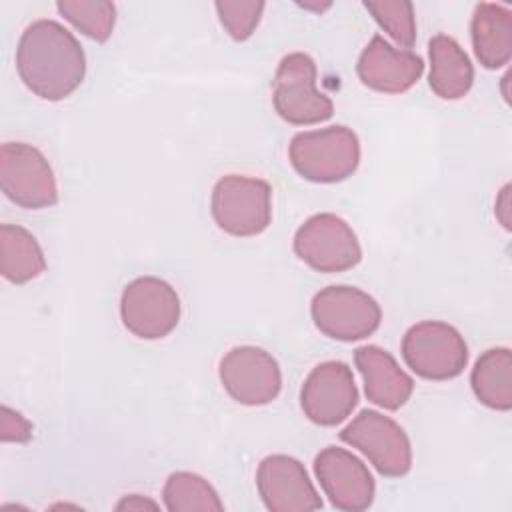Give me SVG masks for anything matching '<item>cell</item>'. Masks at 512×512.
<instances>
[{
	"label": "cell",
	"instance_id": "cell-1",
	"mask_svg": "<svg viewBox=\"0 0 512 512\" xmlns=\"http://www.w3.org/2000/svg\"><path fill=\"white\" fill-rule=\"evenodd\" d=\"M16 70L24 86L42 100L68 98L86 76V54L76 36L56 20L26 26L16 48Z\"/></svg>",
	"mask_w": 512,
	"mask_h": 512
},
{
	"label": "cell",
	"instance_id": "cell-2",
	"mask_svg": "<svg viewBox=\"0 0 512 512\" xmlns=\"http://www.w3.org/2000/svg\"><path fill=\"white\" fill-rule=\"evenodd\" d=\"M292 168L310 182L334 184L352 176L360 164V140L344 124L294 134L288 146Z\"/></svg>",
	"mask_w": 512,
	"mask_h": 512
},
{
	"label": "cell",
	"instance_id": "cell-3",
	"mask_svg": "<svg viewBox=\"0 0 512 512\" xmlns=\"http://www.w3.org/2000/svg\"><path fill=\"white\" fill-rule=\"evenodd\" d=\"M212 218L230 236L262 234L272 220V186L254 176L226 174L212 188Z\"/></svg>",
	"mask_w": 512,
	"mask_h": 512
},
{
	"label": "cell",
	"instance_id": "cell-4",
	"mask_svg": "<svg viewBox=\"0 0 512 512\" xmlns=\"http://www.w3.org/2000/svg\"><path fill=\"white\" fill-rule=\"evenodd\" d=\"M406 366L424 380H452L468 364L464 336L442 320H424L410 326L402 338Z\"/></svg>",
	"mask_w": 512,
	"mask_h": 512
},
{
	"label": "cell",
	"instance_id": "cell-5",
	"mask_svg": "<svg viewBox=\"0 0 512 512\" xmlns=\"http://www.w3.org/2000/svg\"><path fill=\"white\" fill-rule=\"evenodd\" d=\"M316 64L304 52L286 54L274 74L272 104L282 120L294 126L320 124L332 118V100L316 88Z\"/></svg>",
	"mask_w": 512,
	"mask_h": 512
},
{
	"label": "cell",
	"instance_id": "cell-6",
	"mask_svg": "<svg viewBox=\"0 0 512 512\" xmlns=\"http://www.w3.org/2000/svg\"><path fill=\"white\" fill-rule=\"evenodd\" d=\"M310 314L324 336L340 342L372 336L382 320L380 304L368 292L346 284L326 286L316 292Z\"/></svg>",
	"mask_w": 512,
	"mask_h": 512
},
{
	"label": "cell",
	"instance_id": "cell-7",
	"mask_svg": "<svg viewBox=\"0 0 512 512\" xmlns=\"http://www.w3.org/2000/svg\"><path fill=\"white\" fill-rule=\"evenodd\" d=\"M294 252L312 270L324 274L346 272L362 260L356 232L332 212H320L304 220L294 234Z\"/></svg>",
	"mask_w": 512,
	"mask_h": 512
},
{
	"label": "cell",
	"instance_id": "cell-8",
	"mask_svg": "<svg viewBox=\"0 0 512 512\" xmlns=\"http://www.w3.org/2000/svg\"><path fill=\"white\" fill-rule=\"evenodd\" d=\"M0 186L20 208L40 210L58 202V186L46 156L26 142L0 146Z\"/></svg>",
	"mask_w": 512,
	"mask_h": 512
},
{
	"label": "cell",
	"instance_id": "cell-9",
	"mask_svg": "<svg viewBox=\"0 0 512 512\" xmlns=\"http://www.w3.org/2000/svg\"><path fill=\"white\" fill-rule=\"evenodd\" d=\"M340 440L360 450L386 478L406 476L412 468V446L404 428L376 410H360L344 426Z\"/></svg>",
	"mask_w": 512,
	"mask_h": 512
},
{
	"label": "cell",
	"instance_id": "cell-10",
	"mask_svg": "<svg viewBox=\"0 0 512 512\" xmlns=\"http://www.w3.org/2000/svg\"><path fill=\"white\" fill-rule=\"evenodd\" d=\"M120 318L134 336L160 340L178 326L180 298L166 280L140 276L122 290Z\"/></svg>",
	"mask_w": 512,
	"mask_h": 512
},
{
	"label": "cell",
	"instance_id": "cell-11",
	"mask_svg": "<svg viewBox=\"0 0 512 512\" xmlns=\"http://www.w3.org/2000/svg\"><path fill=\"white\" fill-rule=\"evenodd\" d=\"M218 376L230 398L244 406L270 404L282 388V372L276 358L258 346L228 350L220 360Z\"/></svg>",
	"mask_w": 512,
	"mask_h": 512
},
{
	"label": "cell",
	"instance_id": "cell-12",
	"mask_svg": "<svg viewBox=\"0 0 512 512\" xmlns=\"http://www.w3.org/2000/svg\"><path fill=\"white\" fill-rule=\"evenodd\" d=\"M304 416L318 426L344 422L358 406V388L352 368L340 360H326L312 368L300 390Z\"/></svg>",
	"mask_w": 512,
	"mask_h": 512
},
{
	"label": "cell",
	"instance_id": "cell-13",
	"mask_svg": "<svg viewBox=\"0 0 512 512\" xmlns=\"http://www.w3.org/2000/svg\"><path fill=\"white\" fill-rule=\"evenodd\" d=\"M314 474L330 504L344 512H362L372 506L376 484L368 466L352 452L326 446L314 458Z\"/></svg>",
	"mask_w": 512,
	"mask_h": 512
},
{
	"label": "cell",
	"instance_id": "cell-14",
	"mask_svg": "<svg viewBox=\"0 0 512 512\" xmlns=\"http://www.w3.org/2000/svg\"><path fill=\"white\" fill-rule=\"evenodd\" d=\"M256 486L270 512H312L322 508V498L304 464L292 456H266L258 464Z\"/></svg>",
	"mask_w": 512,
	"mask_h": 512
},
{
	"label": "cell",
	"instance_id": "cell-15",
	"mask_svg": "<svg viewBox=\"0 0 512 512\" xmlns=\"http://www.w3.org/2000/svg\"><path fill=\"white\" fill-rule=\"evenodd\" d=\"M356 74L364 86L384 94H402L410 90L424 74L422 56L412 50L394 48L380 34L364 46Z\"/></svg>",
	"mask_w": 512,
	"mask_h": 512
},
{
	"label": "cell",
	"instance_id": "cell-16",
	"mask_svg": "<svg viewBox=\"0 0 512 512\" xmlns=\"http://www.w3.org/2000/svg\"><path fill=\"white\" fill-rule=\"evenodd\" d=\"M354 364L364 380L366 398L384 408H402L414 390V380L398 366L396 358L376 344H366L354 350Z\"/></svg>",
	"mask_w": 512,
	"mask_h": 512
},
{
	"label": "cell",
	"instance_id": "cell-17",
	"mask_svg": "<svg viewBox=\"0 0 512 512\" xmlns=\"http://www.w3.org/2000/svg\"><path fill=\"white\" fill-rule=\"evenodd\" d=\"M470 36L474 54L484 68L506 66L512 58V10L494 2L476 4Z\"/></svg>",
	"mask_w": 512,
	"mask_h": 512
},
{
	"label": "cell",
	"instance_id": "cell-18",
	"mask_svg": "<svg viewBox=\"0 0 512 512\" xmlns=\"http://www.w3.org/2000/svg\"><path fill=\"white\" fill-rule=\"evenodd\" d=\"M428 84L442 100L464 98L474 82V66L464 48L448 34H436L428 42Z\"/></svg>",
	"mask_w": 512,
	"mask_h": 512
},
{
	"label": "cell",
	"instance_id": "cell-19",
	"mask_svg": "<svg viewBox=\"0 0 512 512\" xmlns=\"http://www.w3.org/2000/svg\"><path fill=\"white\" fill-rule=\"evenodd\" d=\"M470 386L480 404L508 412L512 408V352L504 346L482 352L472 368Z\"/></svg>",
	"mask_w": 512,
	"mask_h": 512
},
{
	"label": "cell",
	"instance_id": "cell-20",
	"mask_svg": "<svg viewBox=\"0 0 512 512\" xmlns=\"http://www.w3.org/2000/svg\"><path fill=\"white\" fill-rule=\"evenodd\" d=\"M46 270L38 240L18 224L0 226V272L12 284H26Z\"/></svg>",
	"mask_w": 512,
	"mask_h": 512
},
{
	"label": "cell",
	"instance_id": "cell-21",
	"mask_svg": "<svg viewBox=\"0 0 512 512\" xmlns=\"http://www.w3.org/2000/svg\"><path fill=\"white\" fill-rule=\"evenodd\" d=\"M162 500L170 512H210L224 510L218 492L208 480L194 472H174L168 476Z\"/></svg>",
	"mask_w": 512,
	"mask_h": 512
},
{
	"label": "cell",
	"instance_id": "cell-22",
	"mask_svg": "<svg viewBox=\"0 0 512 512\" xmlns=\"http://www.w3.org/2000/svg\"><path fill=\"white\" fill-rule=\"evenodd\" d=\"M58 12L76 30L96 42H106L116 24V6L108 0H60Z\"/></svg>",
	"mask_w": 512,
	"mask_h": 512
},
{
	"label": "cell",
	"instance_id": "cell-23",
	"mask_svg": "<svg viewBox=\"0 0 512 512\" xmlns=\"http://www.w3.org/2000/svg\"><path fill=\"white\" fill-rule=\"evenodd\" d=\"M364 8L378 26L400 46L410 48L416 42V16L408 0H366Z\"/></svg>",
	"mask_w": 512,
	"mask_h": 512
},
{
	"label": "cell",
	"instance_id": "cell-24",
	"mask_svg": "<svg viewBox=\"0 0 512 512\" xmlns=\"http://www.w3.org/2000/svg\"><path fill=\"white\" fill-rule=\"evenodd\" d=\"M214 8L228 36L236 42H244L258 28L266 4L256 0H220Z\"/></svg>",
	"mask_w": 512,
	"mask_h": 512
},
{
	"label": "cell",
	"instance_id": "cell-25",
	"mask_svg": "<svg viewBox=\"0 0 512 512\" xmlns=\"http://www.w3.org/2000/svg\"><path fill=\"white\" fill-rule=\"evenodd\" d=\"M496 216L506 230H510V186L506 184L496 198Z\"/></svg>",
	"mask_w": 512,
	"mask_h": 512
},
{
	"label": "cell",
	"instance_id": "cell-26",
	"mask_svg": "<svg viewBox=\"0 0 512 512\" xmlns=\"http://www.w3.org/2000/svg\"><path fill=\"white\" fill-rule=\"evenodd\" d=\"M144 508H158V504H156L154 500L142 498V496H138V494L126 496V498H122V500L116 504V510H144Z\"/></svg>",
	"mask_w": 512,
	"mask_h": 512
}]
</instances>
